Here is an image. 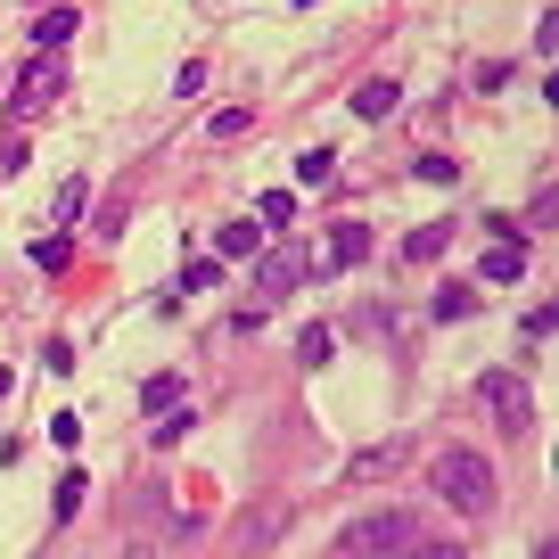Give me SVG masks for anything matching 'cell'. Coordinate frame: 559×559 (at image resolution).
Returning <instances> with one entry per match:
<instances>
[{"label":"cell","mask_w":559,"mask_h":559,"mask_svg":"<svg viewBox=\"0 0 559 559\" xmlns=\"http://www.w3.org/2000/svg\"><path fill=\"white\" fill-rule=\"evenodd\" d=\"M428 486H437V502L461 510V519H486V510L502 502V477H493V461L469 453V444H453V453L428 461Z\"/></svg>","instance_id":"obj_1"},{"label":"cell","mask_w":559,"mask_h":559,"mask_svg":"<svg viewBox=\"0 0 559 559\" xmlns=\"http://www.w3.org/2000/svg\"><path fill=\"white\" fill-rule=\"evenodd\" d=\"M412 543H419V519H412V510H362V519H346L337 551H346V559H370V551H412Z\"/></svg>","instance_id":"obj_2"},{"label":"cell","mask_w":559,"mask_h":559,"mask_svg":"<svg viewBox=\"0 0 559 559\" xmlns=\"http://www.w3.org/2000/svg\"><path fill=\"white\" fill-rule=\"evenodd\" d=\"M297 280H305V255H297V247H272V263L255 272V297L239 305V330H255L272 305H288V297H297Z\"/></svg>","instance_id":"obj_3"},{"label":"cell","mask_w":559,"mask_h":559,"mask_svg":"<svg viewBox=\"0 0 559 559\" xmlns=\"http://www.w3.org/2000/svg\"><path fill=\"white\" fill-rule=\"evenodd\" d=\"M58 91H67V58H25L17 83H9V99H0V116H17V123H25V116H41Z\"/></svg>","instance_id":"obj_4"},{"label":"cell","mask_w":559,"mask_h":559,"mask_svg":"<svg viewBox=\"0 0 559 559\" xmlns=\"http://www.w3.org/2000/svg\"><path fill=\"white\" fill-rule=\"evenodd\" d=\"M486 403H493V419H502V437H526L535 428V395H526V379H510V370H486Z\"/></svg>","instance_id":"obj_5"},{"label":"cell","mask_w":559,"mask_h":559,"mask_svg":"<svg viewBox=\"0 0 559 559\" xmlns=\"http://www.w3.org/2000/svg\"><path fill=\"white\" fill-rule=\"evenodd\" d=\"M362 255H370V230H362V223H337L330 247H321V255H305V272H354Z\"/></svg>","instance_id":"obj_6"},{"label":"cell","mask_w":559,"mask_h":559,"mask_svg":"<svg viewBox=\"0 0 559 559\" xmlns=\"http://www.w3.org/2000/svg\"><path fill=\"white\" fill-rule=\"evenodd\" d=\"M395 469H412V437H386V444H370V453H354L346 486H370V477H395Z\"/></svg>","instance_id":"obj_7"},{"label":"cell","mask_w":559,"mask_h":559,"mask_svg":"<svg viewBox=\"0 0 559 559\" xmlns=\"http://www.w3.org/2000/svg\"><path fill=\"white\" fill-rule=\"evenodd\" d=\"M74 25H83V9H74V0H50V9L34 17V58H67Z\"/></svg>","instance_id":"obj_8"},{"label":"cell","mask_w":559,"mask_h":559,"mask_svg":"<svg viewBox=\"0 0 559 559\" xmlns=\"http://www.w3.org/2000/svg\"><path fill=\"white\" fill-rule=\"evenodd\" d=\"M477 280H486V288H510V280H526V247H519V239L486 247V255H477Z\"/></svg>","instance_id":"obj_9"},{"label":"cell","mask_w":559,"mask_h":559,"mask_svg":"<svg viewBox=\"0 0 559 559\" xmlns=\"http://www.w3.org/2000/svg\"><path fill=\"white\" fill-rule=\"evenodd\" d=\"M214 247H223V255H214V263H247V255H263V230H255V214H239V223H223V230H214Z\"/></svg>","instance_id":"obj_10"},{"label":"cell","mask_w":559,"mask_h":559,"mask_svg":"<svg viewBox=\"0 0 559 559\" xmlns=\"http://www.w3.org/2000/svg\"><path fill=\"white\" fill-rule=\"evenodd\" d=\"M354 116H362V123H379L386 116V107H395V74H370V83H354Z\"/></svg>","instance_id":"obj_11"},{"label":"cell","mask_w":559,"mask_h":559,"mask_svg":"<svg viewBox=\"0 0 559 559\" xmlns=\"http://www.w3.org/2000/svg\"><path fill=\"white\" fill-rule=\"evenodd\" d=\"M25 255H34V272H67V263H74V239H67V230H41Z\"/></svg>","instance_id":"obj_12"},{"label":"cell","mask_w":559,"mask_h":559,"mask_svg":"<svg viewBox=\"0 0 559 559\" xmlns=\"http://www.w3.org/2000/svg\"><path fill=\"white\" fill-rule=\"evenodd\" d=\"M477 313V280H444L437 288V321H469Z\"/></svg>","instance_id":"obj_13"},{"label":"cell","mask_w":559,"mask_h":559,"mask_svg":"<svg viewBox=\"0 0 559 559\" xmlns=\"http://www.w3.org/2000/svg\"><path fill=\"white\" fill-rule=\"evenodd\" d=\"M444 247H453V223H428V230H412V239H403V255H412V263H437Z\"/></svg>","instance_id":"obj_14"},{"label":"cell","mask_w":559,"mask_h":559,"mask_svg":"<svg viewBox=\"0 0 559 559\" xmlns=\"http://www.w3.org/2000/svg\"><path fill=\"white\" fill-rule=\"evenodd\" d=\"M140 403H148V412H181V370H157V379H148V386H140Z\"/></svg>","instance_id":"obj_15"},{"label":"cell","mask_w":559,"mask_h":559,"mask_svg":"<svg viewBox=\"0 0 559 559\" xmlns=\"http://www.w3.org/2000/svg\"><path fill=\"white\" fill-rule=\"evenodd\" d=\"M190 428H198V412H190V403H181V412H165L157 428H148V444H157V453H174V444L190 437Z\"/></svg>","instance_id":"obj_16"},{"label":"cell","mask_w":559,"mask_h":559,"mask_svg":"<svg viewBox=\"0 0 559 559\" xmlns=\"http://www.w3.org/2000/svg\"><path fill=\"white\" fill-rule=\"evenodd\" d=\"M297 223V198L288 190H263V206H255V230H288Z\"/></svg>","instance_id":"obj_17"},{"label":"cell","mask_w":559,"mask_h":559,"mask_svg":"<svg viewBox=\"0 0 559 559\" xmlns=\"http://www.w3.org/2000/svg\"><path fill=\"white\" fill-rule=\"evenodd\" d=\"M330 174H337L330 148H305V157H297V181H305V190H330Z\"/></svg>","instance_id":"obj_18"},{"label":"cell","mask_w":559,"mask_h":559,"mask_svg":"<svg viewBox=\"0 0 559 559\" xmlns=\"http://www.w3.org/2000/svg\"><path fill=\"white\" fill-rule=\"evenodd\" d=\"M83 493H91V477H83V469H67V477H58V502H50V510H58V526H67L74 510H83Z\"/></svg>","instance_id":"obj_19"},{"label":"cell","mask_w":559,"mask_h":559,"mask_svg":"<svg viewBox=\"0 0 559 559\" xmlns=\"http://www.w3.org/2000/svg\"><path fill=\"white\" fill-rule=\"evenodd\" d=\"M330 354H337V337H330V330H321V321H313V330L297 337V362H305V370H321V362H330Z\"/></svg>","instance_id":"obj_20"},{"label":"cell","mask_w":559,"mask_h":559,"mask_svg":"<svg viewBox=\"0 0 559 559\" xmlns=\"http://www.w3.org/2000/svg\"><path fill=\"white\" fill-rule=\"evenodd\" d=\"M247 123H255V107H223V116H214V140H239Z\"/></svg>","instance_id":"obj_21"},{"label":"cell","mask_w":559,"mask_h":559,"mask_svg":"<svg viewBox=\"0 0 559 559\" xmlns=\"http://www.w3.org/2000/svg\"><path fill=\"white\" fill-rule=\"evenodd\" d=\"M412 181H461V165H453V157H419Z\"/></svg>","instance_id":"obj_22"},{"label":"cell","mask_w":559,"mask_h":559,"mask_svg":"<svg viewBox=\"0 0 559 559\" xmlns=\"http://www.w3.org/2000/svg\"><path fill=\"white\" fill-rule=\"evenodd\" d=\"M214 280H223V263H214V255L206 263H181V288H214Z\"/></svg>","instance_id":"obj_23"},{"label":"cell","mask_w":559,"mask_h":559,"mask_svg":"<svg viewBox=\"0 0 559 559\" xmlns=\"http://www.w3.org/2000/svg\"><path fill=\"white\" fill-rule=\"evenodd\" d=\"M50 444H58V453H67V444H83V419L58 412V419H50Z\"/></svg>","instance_id":"obj_24"},{"label":"cell","mask_w":559,"mask_h":559,"mask_svg":"<svg viewBox=\"0 0 559 559\" xmlns=\"http://www.w3.org/2000/svg\"><path fill=\"white\" fill-rule=\"evenodd\" d=\"M174 91H181V99H198V91H206V58H190V67L174 74Z\"/></svg>","instance_id":"obj_25"},{"label":"cell","mask_w":559,"mask_h":559,"mask_svg":"<svg viewBox=\"0 0 559 559\" xmlns=\"http://www.w3.org/2000/svg\"><path fill=\"white\" fill-rule=\"evenodd\" d=\"M510 74H519V67H510V58H486V67H477V91H502Z\"/></svg>","instance_id":"obj_26"},{"label":"cell","mask_w":559,"mask_h":559,"mask_svg":"<svg viewBox=\"0 0 559 559\" xmlns=\"http://www.w3.org/2000/svg\"><path fill=\"white\" fill-rule=\"evenodd\" d=\"M403 559H461V543H412Z\"/></svg>","instance_id":"obj_27"},{"label":"cell","mask_w":559,"mask_h":559,"mask_svg":"<svg viewBox=\"0 0 559 559\" xmlns=\"http://www.w3.org/2000/svg\"><path fill=\"white\" fill-rule=\"evenodd\" d=\"M9 386H17V370H0V395H9Z\"/></svg>","instance_id":"obj_28"},{"label":"cell","mask_w":559,"mask_h":559,"mask_svg":"<svg viewBox=\"0 0 559 559\" xmlns=\"http://www.w3.org/2000/svg\"><path fill=\"white\" fill-rule=\"evenodd\" d=\"M123 559H157V551H140V543H132V551H123Z\"/></svg>","instance_id":"obj_29"}]
</instances>
